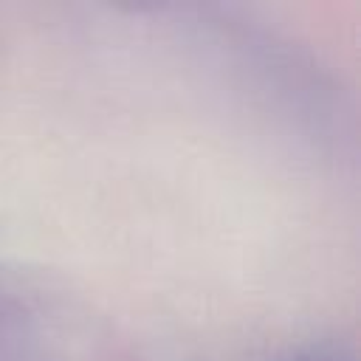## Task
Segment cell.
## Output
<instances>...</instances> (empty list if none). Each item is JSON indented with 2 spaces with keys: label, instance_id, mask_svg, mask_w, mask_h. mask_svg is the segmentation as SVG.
I'll return each instance as SVG.
<instances>
[{
  "label": "cell",
  "instance_id": "cell-1",
  "mask_svg": "<svg viewBox=\"0 0 361 361\" xmlns=\"http://www.w3.org/2000/svg\"><path fill=\"white\" fill-rule=\"evenodd\" d=\"M0 361H37L34 344L25 330L0 316Z\"/></svg>",
  "mask_w": 361,
  "mask_h": 361
},
{
  "label": "cell",
  "instance_id": "cell-2",
  "mask_svg": "<svg viewBox=\"0 0 361 361\" xmlns=\"http://www.w3.org/2000/svg\"><path fill=\"white\" fill-rule=\"evenodd\" d=\"M288 361H353L347 353L341 350H333V347H319V350H307V353H299Z\"/></svg>",
  "mask_w": 361,
  "mask_h": 361
}]
</instances>
